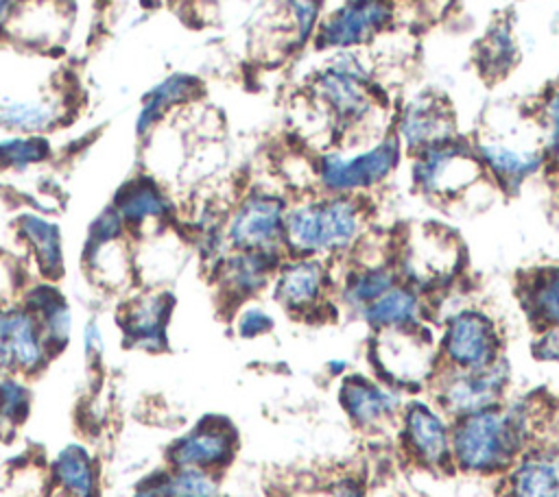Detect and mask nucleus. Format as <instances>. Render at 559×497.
Returning a JSON list of instances; mask_svg holds the SVG:
<instances>
[{
    "instance_id": "1",
    "label": "nucleus",
    "mask_w": 559,
    "mask_h": 497,
    "mask_svg": "<svg viewBox=\"0 0 559 497\" xmlns=\"http://www.w3.org/2000/svg\"><path fill=\"white\" fill-rule=\"evenodd\" d=\"M539 405L531 397L452 419V466L467 475H504L537 443Z\"/></svg>"
},
{
    "instance_id": "2",
    "label": "nucleus",
    "mask_w": 559,
    "mask_h": 497,
    "mask_svg": "<svg viewBox=\"0 0 559 497\" xmlns=\"http://www.w3.org/2000/svg\"><path fill=\"white\" fill-rule=\"evenodd\" d=\"M369 231L367 196L310 192L286 211V255L345 259Z\"/></svg>"
},
{
    "instance_id": "3",
    "label": "nucleus",
    "mask_w": 559,
    "mask_h": 497,
    "mask_svg": "<svg viewBox=\"0 0 559 497\" xmlns=\"http://www.w3.org/2000/svg\"><path fill=\"white\" fill-rule=\"evenodd\" d=\"M402 159L404 148L393 131L358 146H330L314 153L317 192L367 196L393 177Z\"/></svg>"
},
{
    "instance_id": "4",
    "label": "nucleus",
    "mask_w": 559,
    "mask_h": 497,
    "mask_svg": "<svg viewBox=\"0 0 559 497\" xmlns=\"http://www.w3.org/2000/svg\"><path fill=\"white\" fill-rule=\"evenodd\" d=\"M463 244L452 229L439 222L408 227L404 235L393 238V264L400 281L411 283L432 296L450 288L463 270Z\"/></svg>"
},
{
    "instance_id": "5",
    "label": "nucleus",
    "mask_w": 559,
    "mask_h": 497,
    "mask_svg": "<svg viewBox=\"0 0 559 497\" xmlns=\"http://www.w3.org/2000/svg\"><path fill=\"white\" fill-rule=\"evenodd\" d=\"M369 364L376 379L400 392L424 390L439 368L437 340L428 325L371 331Z\"/></svg>"
},
{
    "instance_id": "6",
    "label": "nucleus",
    "mask_w": 559,
    "mask_h": 497,
    "mask_svg": "<svg viewBox=\"0 0 559 497\" xmlns=\"http://www.w3.org/2000/svg\"><path fill=\"white\" fill-rule=\"evenodd\" d=\"M408 157L413 187L435 203L459 201L480 181H487L472 137L461 133L426 146Z\"/></svg>"
},
{
    "instance_id": "7",
    "label": "nucleus",
    "mask_w": 559,
    "mask_h": 497,
    "mask_svg": "<svg viewBox=\"0 0 559 497\" xmlns=\"http://www.w3.org/2000/svg\"><path fill=\"white\" fill-rule=\"evenodd\" d=\"M290 196L282 190L251 187L227 211L223 229L229 248L284 253Z\"/></svg>"
},
{
    "instance_id": "8",
    "label": "nucleus",
    "mask_w": 559,
    "mask_h": 497,
    "mask_svg": "<svg viewBox=\"0 0 559 497\" xmlns=\"http://www.w3.org/2000/svg\"><path fill=\"white\" fill-rule=\"evenodd\" d=\"M511 386V364L502 355L483 368H443L439 366L428 384V399L452 421L493 408L507 399Z\"/></svg>"
},
{
    "instance_id": "9",
    "label": "nucleus",
    "mask_w": 559,
    "mask_h": 497,
    "mask_svg": "<svg viewBox=\"0 0 559 497\" xmlns=\"http://www.w3.org/2000/svg\"><path fill=\"white\" fill-rule=\"evenodd\" d=\"M439 366L483 368L502 357V334L498 323L480 307L463 305L443 318L437 338Z\"/></svg>"
},
{
    "instance_id": "10",
    "label": "nucleus",
    "mask_w": 559,
    "mask_h": 497,
    "mask_svg": "<svg viewBox=\"0 0 559 497\" xmlns=\"http://www.w3.org/2000/svg\"><path fill=\"white\" fill-rule=\"evenodd\" d=\"M336 275L323 257L286 255L271 281L275 303L293 318L312 320L334 305Z\"/></svg>"
},
{
    "instance_id": "11",
    "label": "nucleus",
    "mask_w": 559,
    "mask_h": 497,
    "mask_svg": "<svg viewBox=\"0 0 559 497\" xmlns=\"http://www.w3.org/2000/svg\"><path fill=\"white\" fill-rule=\"evenodd\" d=\"M395 24L393 0H347L323 15L312 46L321 52L365 50Z\"/></svg>"
},
{
    "instance_id": "12",
    "label": "nucleus",
    "mask_w": 559,
    "mask_h": 497,
    "mask_svg": "<svg viewBox=\"0 0 559 497\" xmlns=\"http://www.w3.org/2000/svg\"><path fill=\"white\" fill-rule=\"evenodd\" d=\"M452 421L428 399L404 401L397 419V436L404 456L428 471H450Z\"/></svg>"
},
{
    "instance_id": "13",
    "label": "nucleus",
    "mask_w": 559,
    "mask_h": 497,
    "mask_svg": "<svg viewBox=\"0 0 559 497\" xmlns=\"http://www.w3.org/2000/svg\"><path fill=\"white\" fill-rule=\"evenodd\" d=\"M472 144L485 179L507 194H518L528 179L546 168L539 144L513 142L498 133H478Z\"/></svg>"
},
{
    "instance_id": "14",
    "label": "nucleus",
    "mask_w": 559,
    "mask_h": 497,
    "mask_svg": "<svg viewBox=\"0 0 559 497\" xmlns=\"http://www.w3.org/2000/svg\"><path fill=\"white\" fill-rule=\"evenodd\" d=\"M391 131L402 144L404 155L459 135L450 102L435 92H419L393 109Z\"/></svg>"
},
{
    "instance_id": "15",
    "label": "nucleus",
    "mask_w": 559,
    "mask_h": 497,
    "mask_svg": "<svg viewBox=\"0 0 559 497\" xmlns=\"http://www.w3.org/2000/svg\"><path fill=\"white\" fill-rule=\"evenodd\" d=\"M238 451V434L223 416H203L194 427L177 436L168 449V466H190L221 473Z\"/></svg>"
},
{
    "instance_id": "16",
    "label": "nucleus",
    "mask_w": 559,
    "mask_h": 497,
    "mask_svg": "<svg viewBox=\"0 0 559 497\" xmlns=\"http://www.w3.org/2000/svg\"><path fill=\"white\" fill-rule=\"evenodd\" d=\"M338 405L347 421L360 432H380L397 423L404 392L362 373H347L338 384Z\"/></svg>"
},
{
    "instance_id": "17",
    "label": "nucleus",
    "mask_w": 559,
    "mask_h": 497,
    "mask_svg": "<svg viewBox=\"0 0 559 497\" xmlns=\"http://www.w3.org/2000/svg\"><path fill=\"white\" fill-rule=\"evenodd\" d=\"M284 253L271 251H236L229 248L227 255L212 268L214 283L225 305L236 310L238 305L253 301L275 277Z\"/></svg>"
},
{
    "instance_id": "18",
    "label": "nucleus",
    "mask_w": 559,
    "mask_h": 497,
    "mask_svg": "<svg viewBox=\"0 0 559 497\" xmlns=\"http://www.w3.org/2000/svg\"><path fill=\"white\" fill-rule=\"evenodd\" d=\"M173 310L175 296L168 290H148L129 299L118 316L124 344L146 353L166 351Z\"/></svg>"
},
{
    "instance_id": "19",
    "label": "nucleus",
    "mask_w": 559,
    "mask_h": 497,
    "mask_svg": "<svg viewBox=\"0 0 559 497\" xmlns=\"http://www.w3.org/2000/svg\"><path fill=\"white\" fill-rule=\"evenodd\" d=\"M111 207L118 211L129 233L144 227H162L175 218V203L168 192L146 174H138L120 185Z\"/></svg>"
},
{
    "instance_id": "20",
    "label": "nucleus",
    "mask_w": 559,
    "mask_h": 497,
    "mask_svg": "<svg viewBox=\"0 0 559 497\" xmlns=\"http://www.w3.org/2000/svg\"><path fill=\"white\" fill-rule=\"evenodd\" d=\"M358 316L371 331L421 327L430 318V296L411 283L397 281Z\"/></svg>"
},
{
    "instance_id": "21",
    "label": "nucleus",
    "mask_w": 559,
    "mask_h": 497,
    "mask_svg": "<svg viewBox=\"0 0 559 497\" xmlns=\"http://www.w3.org/2000/svg\"><path fill=\"white\" fill-rule=\"evenodd\" d=\"M400 281L393 257L373 259V262H356L347 259L345 270L336 277L334 299L341 307L360 314L369 303L382 296L391 286Z\"/></svg>"
},
{
    "instance_id": "22",
    "label": "nucleus",
    "mask_w": 559,
    "mask_h": 497,
    "mask_svg": "<svg viewBox=\"0 0 559 497\" xmlns=\"http://www.w3.org/2000/svg\"><path fill=\"white\" fill-rule=\"evenodd\" d=\"M507 497H559V449L535 443L504 473Z\"/></svg>"
},
{
    "instance_id": "23",
    "label": "nucleus",
    "mask_w": 559,
    "mask_h": 497,
    "mask_svg": "<svg viewBox=\"0 0 559 497\" xmlns=\"http://www.w3.org/2000/svg\"><path fill=\"white\" fill-rule=\"evenodd\" d=\"M515 296L535 334L559 325V264L524 270L518 277Z\"/></svg>"
},
{
    "instance_id": "24",
    "label": "nucleus",
    "mask_w": 559,
    "mask_h": 497,
    "mask_svg": "<svg viewBox=\"0 0 559 497\" xmlns=\"http://www.w3.org/2000/svg\"><path fill=\"white\" fill-rule=\"evenodd\" d=\"M7 327L13 373L37 375L44 371L55 351L50 349L37 318L22 305H7Z\"/></svg>"
},
{
    "instance_id": "25",
    "label": "nucleus",
    "mask_w": 559,
    "mask_h": 497,
    "mask_svg": "<svg viewBox=\"0 0 559 497\" xmlns=\"http://www.w3.org/2000/svg\"><path fill=\"white\" fill-rule=\"evenodd\" d=\"M203 92V85L197 76L186 72H175L155 83L142 98L140 113L135 118L138 137H146L168 111L194 102Z\"/></svg>"
},
{
    "instance_id": "26",
    "label": "nucleus",
    "mask_w": 559,
    "mask_h": 497,
    "mask_svg": "<svg viewBox=\"0 0 559 497\" xmlns=\"http://www.w3.org/2000/svg\"><path fill=\"white\" fill-rule=\"evenodd\" d=\"M22 307H26L39 323L50 349L57 353L61 351L72 336V310L61 294V290L48 281L41 279L24 290L22 294Z\"/></svg>"
},
{
    "instance_id": "27",
    "label": "nucleus",
    "mask_w": 559,
    "mask_h": 497,
    "mask_svg": "<svg viewBox=\"0 0 559 497\" xmlns=\"http://www.w3.org/2000/svg\"><path fill=\"white\" fill-rule=\"evenodd\" d=\"M17 238L24 242L41 279H57L63 272V244L61 229L55 220L37 211H24L15 218Z\"/></svg>"
},
{
    "instance_id": "28",
    "label": "nucleus",
    "mask_w": 559,
    "mask_h": 497,
    "mask_svg": "<svg viewBox=\"0 0 559 497\" xmlns=\"http://www.w3.org/2000/svg\"><path fill=\"white\" fill-rule=\"evenodd\" d=\"M50 480L68 497H96L98 466L92 449L81 443L63 445L50 460Z\"/></svg>"
},
{
    "instance_id": "29",
    "label": "nucleus",
    "mask_w": 559,
    "mask_h": 497,
    "mask_svg": "<svg viewBox=\"0 0 559 497\" xmlns=\"http://www.w3.org/2000/svg\"><path fill=\"white\" fill-rule=\"evenodd\" d=\"M518 57V39L507 22H496L476 44V65L487 81L504 78L515 68Z\"/></svg>"
},
{
    "instance_id": "30",
    "label": "nucleus",
    "mask_w": 559,
    "mask_h": 497,
    "mask_svg": "<svg viewBox=\"0 0 559 497\" xmlns=\"http://www.w3.org/2000/svg\"><path fill=\"white\" fill-rule=\"evenodd\" d=\"M83 264L92 272V277L107 288L122 286L131 275V262H129L124 238L105 240V242L85 240Z\"/></svg>"
},
{
    "instance_id": "31",
    "label": "nucleus",
    "mask_w": 559,
    "mask_h": 497,
    "mask_svg": "<svg viewBox=\"0 0 559 497\" xmlns=\"http://www.w3.org/2000/svg\"><path fill=\"white\" fill-rule=\"evenodd\" d=\"M59 116V102L52 98L0 105V126L17 131L22 135H39L41 131L55 126Z\"/></svg>"
},
{
    "instance_id": "32",
    "label": "nucleus",
    "mask_w": 559,
    "mask_h": 497,
    "mask_svg": "<svg viewBox=\"0 0 559 497\" xmlns=\"http://www.w3.org/2000/svg\"><path fill=\"white\" fill-rule=\"evenodd\" d=\"M531 120L535 124L546 168L559 170V78L548 83L533 102Z\"/></svg>"
},
{
    "instance_id": "33",
    "label": "nucleus",
    "mask_w": 559,
    "mask_h": 497,
    "mask_svg": "<svg viewBox=\"0 0 559 497\" xmlns=\"http://www.w3.org/2000/svg\"><path fill=\"white\" fill-rule=\"evenodd\" d=\"M162 497H221L218 473L190 469V466H168L157 471Z\"/></svg>"
},
{
    "instance_id": "34",
    "label": "nucleus",
    "mask_w": 559,
    "mask_h": 497,
    "mask_svg": "<svg viewBox=\"0 0 559 497\" xmlns=\"http://www.w3.org/2000/svg\"><path fill=\"white\" fill-rule=\"evenodd\" d=\"M52 155V146L41 135H11L0 140V168L11 172H24L31 166L46 161Z\"/></svg>"
},
{
    "instance_id": "35",
    "label": "nucleus",
    "mask_w": 559,
    "mask_h": 497,
    "mask_svg": "<svg viewBox=\"0 0 559 497\" xmlns=\"http://www.w3.org/2000/svg\"><path fill=\"white\" fill-rule=\"evenodd\" d=\"M325 0H282L284 26L295 44V50L312 46V39L323 20Z\"/></svg>"
},
{
    "instance_id": "36",
    "label": "nucleus",
    "mask_w": 559,
    "mask_h": 497,
    "mask_svg": "<svg viewBox=\"0 0 559 497\" xmlns=\"http://www.w3.org/2000/svg\"><path fill=\"white\" fill-rule=\"evenodd\" d=\"M31 410V388L24 375H0V429H15Z\"/></svg>"
},
{
    "instance_id": "37",
    "label": "nucleus",
    "mask_w": 559,
    "mask_h": 497,
    "mask_svg": "<svg viewBox=\"0 0 559 497\" xmlns=\"http://www.w3.org/2000/svg\"><path fill=\"white\" fill-rule=\"evenodd\" d=\"M275 327L273 316L258 303L247 301L234 310V331L242 340H255L271 334Z\"/></svg>"
},
{
    "instance_id": "38",
    "label": "nucleus",
    "mask_w": 559,
    "mask_h": 497,
    "mask_svg": "<svg viewBox=\"0 0 559 497\" xmlns=\"http://www.w3.org/2000/svg\"><path fill=\"white\" fill-rule=\"evenodd\" d=\"M531 355L539 362L559 364V325L535 334V340L531 344Z\"/></svg>"
},
{
    "instance_id": "39",
    "label": "nucleus",
    "mask_w": 559,
    "mask_h": 497,
    "mask_svg": "<svg viewBox=\"0 0 559 497\" xmlns=\"http://www.w3.org/2000/svg\"><path fill=\"white\" fill-rule=\"evenodd\" d=\"M81 340H83L85 360L90 364H98L103 360V353H105V336H103V329H100L96 318L85 320L83 331H81Z\"/></svg>"
},
{
    "instance_id": "40",
    "label": "nucleus",
    "mask_w": 559,
    "mask_h": 497,
    "mask_svg": "<svg viewBox=\"0 0 559 497\" xmlns=\"http://www.w3.org/2000/svg\"><path fill=\"white\" fill-rule=\"evenodd\" d=\"M13 373L11 349H9V327H7V305H0V375Z\"/></svg>"
},
{
    "instance_id": "41",
    "label": "nucleus",
    "mask_w": 559,
    "mask_h": 497,
    "mask_svg": "<svg viewBox=\"0 0 559 497\" xmlns=\"http://www.w3.org/2000/svg\"><path fill=\"white\" fill-rule=\"evenodd\" d=\"M330 497H365V490H362V484L352 477V475H343V477H336L332 484H330Z\"/></svg>"
},
{
    "instance_id": "42",
    "label": "nucleus",
    "mask_w": 559,
    "mask_h": 497,
    "mask_svg": "<svg viewBox=\"0 0 559 497\" xmlns=\"http://www.w3.org/2000/svg\"><path fill=\"white\" fill-rule=\"evenodd\" d=\"M131 497H162L157 473H153V475H148L146 480H142V482L135 486V490L131 493Z\"/></svg>"
},
{
    "instance_id": "43",
    "label": "nucleus",
    "mask_w": 559,
    "mask_h": 497,
    "mask_svg": "<svg viewBox=\"0 0 559 497\" xmlns=\"http://www.w3.org/2000/svg\"><path fill=\"white\" fill-rule=\"evenodd\" d=\"M325 371H328V375H330V377L341 379L343 375H347L349 366H347V362H345V360H330V362L325 364Z\"/></svg>"
},
{
    "instance_id": "44",
    "label": "nucleus",
    "mask_w": 559,
    "mask_h": 497,
    "mask_svg": "<svg viewBox=\"0 0 559 497\" xmlns=\"http://www.w3.org/2000/svg\"><path fill=\"white\" fill-rule=\"evenodd\" d=\"M13 9H15V0H0V33L9 24V20L13 15Z\"/></svg>"
}]
</instances>
